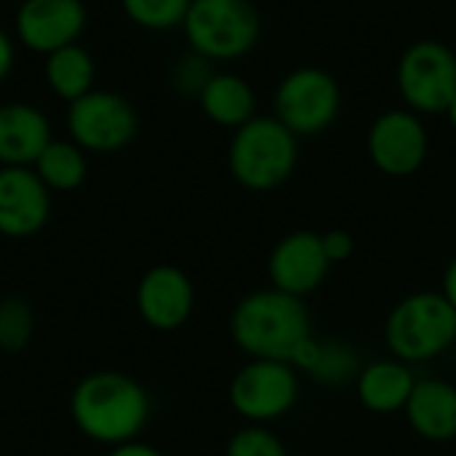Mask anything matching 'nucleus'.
Masks as SVG:
<instances>
[{
    "instance_id": "f257e3e1",
    "label": "nucleus",
    "mask_w": 456,
    "mask_h": 456,
    "mask_svg": "<svg viewBox=\"0 0 456 456\" xmlns=\"http://www.w3.org/2000/svg\"><path fill=\"white\" fill-rule=\"evenodd\" d=\"M147 390L123 371H91L69 395V417L75 428L94 444L120 446L136 441L150 422Z\"/></svg>"
},
{
    "instance_id": "f03ea898",
    "label": "nucleus",
    "mask_w": 456,
    "mask_h": 456,
    "mask_svg": "<svg viewBox=\"0 0 456 456\" xmlns=\"http://www.w3.org/2000/svg\"><path fill=\"white\" fill-rule=\"evenodd\" d=\"M310 334L305 302L273 286L246 294L230 315V337L248 358L289 363L291 350Z\"/></svg>"
},
{
    "instance_id": "7ed1b4c3",
    "label": "nucleus",
    "mask_w": 456,
    "mask_h": 456,
    "mask_svg": "<svg viewBox=\"0 0 456 456\" xmlns=\"http://www.w3.org/2000/svg\"><path fill=\"white\" fill-rule=\"evenodd\" d=\"M299 160V136L275 115H256L235 128L227 150L232 179L251 192H270L286 184Z\"/></svg>"
},
{
    "instance_id": "20e7f679",
    "label": "nucleus",
    "mask_w": 456,
    "mask_h": 456,
    "mask_svg": "<svg viewBox=\"0 0 456 456\" xmlns=\"http://www.w3.org/2000/svg\"><path fill=\"white\" fill-rule=\"evenodd\" d=\"M385 345L409 366L436 361L456 345V310L441 291H414L390 310Z\"/></svg>"
},
{
    "instance_id": "39448f33",
    "label": "nucleus",
    "mask_w": 456,
    "mask_h": 456,
    "mask_svg": "<svg viewBox=\"0 0 456 456\" xmlns=\"http://www.w3.org/2000/svg\"><path fill=\"white\" fill-rule=\"evenodd\" d=\"M182 29L198 56L230 61L259 43L262 16L251 0H192Z\"/></svg>"
},
{
    "instance_id": "423d86ee",
    "label": "nucleus",
    "mask_w": 456,
    "mask_h": 456,
    "mask_svg": "<svg viewBox=\"0 0 456 456\" xmlns=\"http://www.w3.org/2000/svg\"><path fill=\"white\" fill-rule=\"evenodd\" d=\"M227 398L246 425L278 422L299 401V371L286 361L248 358V363L235 371Z\"/></svg>"
},
{
    "instance_id": "0eeeda50",
    "label": "nucleus",
    "mask_w": 456,
    "mask_h": 456,
    "mask_svg": "<svg viewBox=\"0 0 456 456\" xmlns=\"http://www.w3.org/2000/svg\"><path fill=\"white\" fill-rule=\"evenodd\" d=\"M275 118L297 136L329 131L342 110V91L331 72L321 67H297L275 88Z\"/></svg>"
},
{
    "instance_id": "6e6552de",
    "label": "nucleus",
    "mask_w": 456,
    "mask_h": 456,
    "mask_svg": "<svg viewBox=\"0 0 456 456\" xmlns=\"http://www.w3.org/2000/svg\"><path fill=\"white\" fill-rule=\"evenodd\" d=\"M395 80L406 110L444 115L456 96V53L441 40H417L403 51Z\"/></svg>"
},
{
    "instance_id": "1a4fd4ad",
    "label": "nucleus",
    "mask_w": 456,
    "mask_h": 456,
    "mask_svg": "<svg viewBox=\"0 0 456 456\" xmlns=\"http://www.w3.org/2000/svg\"><path fill=\"white\" fill-rule=\"evenodd\" d=\"M67 131L80 150L110 155L126 150L134 142L139 131V115L123 94L94 88L86 96L69 102Z\"/></svg>"
},
{
    "instance_id": "9d476101",
    "label": "nucleus",
    "mask_w": 456,
    "mask_h": 456,
    "mask_svg": "<svg viewBox=\"0 0 456 456\" xmlns=\"http://www.w3.org/2000/svg\"><path fill=\"white\" fill-rule=\"evenodd\" d=\"M366 150L371 163L382 174L393 179L411 176L428 160V128L422 118L411 110H387L371 123Z\"/></svg>"
},
{
    "instance_id": "9b49d317",
    "label": "nucleus",
    "mask_w": 456,
    "mask_h": 456,
    "mask_svg": "<svg viewBox=\"0 0 456 456\" xmlns=\"http://www.w3.org/2000/svg\"><path fill=\"white\" fill-rule=\"evenodd\" d=\"M88 21L83 0H21L13 16L16 40L35 53H53L77 43Z\"/></svg>"
},
{
    "instance_id": "f8f14e48",
    "label": "nucleus",
    "mask_w": 456,
    "mask_h": 456,
    "mask_svg": "<svg viewBox=\"0 0 456 456\" xmlns=\"http://www.w3.org/2000/svg\"><path fill=\"white\" fill-rule=\"evenodd\" d=\"M331 270V262L323 251V240L313 230L289 232L275 243L267 259L270 286L305 299L307 294L318 291Z\"/></svg>"
},
{
    "instance_id": "ddd939ff",
    "label": "nucleus",
    "mask_w": 456,
    "mask_h": 456,
    "mask_svg": "<svg viewBox=\"0 0 456 456\" xmlns=\"http://www.w3.org/2000/svg\"><path fill=\"white\" fill-rule=\"evenodd\" d=\"M195 310V286L174 265L150 267L136 283V313L155 331L182 329Z\"/></svg>"
},
{
    "instance_id": "4468645a",
    "label": "nucleus",
    "mask_w": 456,
    "mask_h": 456,
    "mask_svg": "<svg viewBox=\"0 0 456 456\" xmlns=\"http://www.w3.org/2000/svg\"><path fill=\"white\" fill-rule=\"evenodd\" d=\"M51 216V190L32 166H0V235L32 238Z\"/></svg>"
},
{
    "instance_id": "2eb2a0df",
    "label": "nucleus",
    "mask_w": 456,
    "mask_h": 456,
    "mask_svg": "<svg viewBox=\"0 0 456 456\" xmlns=\"http://www.w3.org/2000/svg\"><path fill=\"white\" fill-rule=\"evenodd\" d=\"M403 417L414 436L428 444L456 441V385L446 379H417Z\"/></svg>"
},
{
    "instance_id": "dca6fc26",
    "label": "nucleus",
    "mask_w": 456,
    "mask_h": 456,
    "mask_svg": "<svg viewBox=\"0 0 456 456\" xmlns=\"http://www.w3.org/2000/svg\"><path fill=\"white\" fill-rule=\"evenodd\" d=\"M53 139L51 120L27 102L0 104V166H35Z\"/></svg>"
},
{
    "instance_id": "f3484780",
    "label": "nucleus",
    "mask_w": 456,
    "mask_h": 456,
    "mask_svg": "<svg viewBox=\"0 0 456 456\" xmlns=\"http://www.w3.org/2000/svg\"><path fill=\"white\" fill-rule=\"evenodd\" d=\"M417 385L409 363L398 358H382L361 366L355 377V395L361 406L371 414H395L406 409V401Z\"/></svg>"
},
{
    "instance_id": "a211bd4d",
    "label": "nucleus",
    "mask_w": 456,
    "mask_h": 456,
    "mask_svg": "<svg viewBox=\"0 0 456 456\" xmlns=\"http://www.w3.org/2000/svg\"><path fill=\"white\" fill-rule=\"evenodd\" d=\"M203 115L222 128H240L256 118V94L251 83L235 72H214L198 94Z\"/></svg>"
},
{
    "instance_id": "6ab92c4d",
    "label": "nucleus",
    "mask_w": 456,
    "mask_h": 456,
    "mask_svg": "<svg viewBox=\"0 0 456 456\" xmlns=\"http://www.w3.org/2000/svg\"><path fill=\"white\" fill-rule=\"evenodd\" d=\"M43 75H45V83L53 91V96H59L69 104V102L86 96L88 91H94L96 64H94V56L80 43H72V45H64L45 56Z\"/></svg>"
},
{
    "instance_id": "aec40b11",
    "label": "nucleus",
    "mask_w": 456,
    "mask_h": 456,
    "mask_svg": "<svg viewBox=\"0 0 456 456\" xmlns=\"http://www.w3.org/2000/svg\"><path fill=\"white\" fill-rule=\"evenodd\" d=\"M32 168L51 192H72L88 176V158L72 139H51Z\"/></svg>"
},
{
    "instance_id": "412c9836",
    "label": "nucleus",
    "mask_w": 456,
    "mask_h": 456,
    "mask_svg": "<svg viewBox=\"0 0 456 456\" xmlns=\"http://www.w3.org/2000/svg\"><path fill=\"white\" fill-rule=\"evenodd\" d=\"M358 371H361L358 353L339 339H329V342H321L318 361L307 377H313L318 385H326V387H342V385L355 382Z\"/></svg>"
},
{
    "instance_id": "4be33fe9",
    "label": "nucleus",
    "mask_w": 456,
    "mask_h": 456,
    "mask_svg": "<svg viewBox=\"0 0 456 456\" xmlns=\"http://www.w3.org/2000/svg\"><path fill=\"white\" fill-rule=\"evenodd\" d=\"M192 0H120L126 16L142 27V29H152V32H166V29H176L184 24V16L190 11Z\"/></svg>"
},
{
    "instance_id": "5701e85b",
    "label": "nucleus",
    "mask_w": 456,
    "mask_h": 456,
    "mask_svg": "<svg viewBox=\"0 0 456 456\" xmlns=\"http://www.w3.org/2000/svg\"><path fill=\"white\" fill-rule=\"evenodd\" d=\"M35 329V313L27 299L21 297H3L0 299V350L8 355L21 353Z\"/></svg>"
},
{
    "instance_id": "b1692460",
    "label": "nucleus",
    "mask_w": 456,
    "mask_h": 456,
    "mask_svg": "<svg viewBox=\"0 0 456 456\" xmlns=\"http://www.w3.org/2000/svg\"><path fill=\"white\" fill-rule=\"evenodd\" d=\"M224 456H289V452L267 425H243L227 441Z\"/></svg>"
},
{
    "instance_id": "393cba45",
    "label": "nucleus",
    "mask_w": 456,
    "mask_h": 456,
    "mask_svg": "<svg viewBox=\"0 0 456 456\" xmlns=\"http://www.w3.org/2000/svg\"><path fill=\"white\" fill-rule=\"evenodd\" d=\"M208 64L211 61L198 56L195 51L182 56L176 61V67H174V86H176V91H182L187 96H198L203 91V86L208 83V77L214 75Z\"/></svg>"
},
{
    "instance_id": "a878e982",
    "label": "nucleus",
    "mask_w": 456,
    "mask_h": 456,
    "mask_svg": "<svg viewBox=\"0 0 456 456\" xmlns=\"http://www.w3.org/2000/svg\"><path fill=\"white\" fill-rule=\"evenodd\" d=\"M321 240H323V251H326L331 265L347 262L355 251V240L347 230H329L321 235Z\"/></svg>"
},
{
    "instance_id": "bb28decb",
    "label": "nucleus",
    "mask_w": 456,
    "mask_h": 456,
    "mask_svg": "<svg viewBox=\"0 0 456 456\" xmlns=\"http://www.w3.org/2000/svg\"><path fill=\"white\" fill-rule=\"evenodd\" d=\"M318 353H321V339H315V337L310 334V337H305V339L291 350V355H289V366H294L297 371L310 374V369H313V366H315V361H318Z\"/></svg>"
},
{
    "instance_id": "cd10ccee",
    "label": "nucleus",
    "mask_w": 456,
    "mask_h": 456,
    "mask_svg": "<svg viewBox=\"0 0 456 456\" xmlns=\"http://www.w3.org/2000/svg\"><path fill=\"white\" fill-rule=\"evenodd\" d=\"M13 59H16L13 37L0 27V83L11 75V69H13Z\"/></svg>"
},
{
    "instance_id": "c85d7f7f",
    "label": "nucleus",
    "mask_w": 456,
    "mask_h": 456,
    "mask_svg": "<svg viewBox=\"0 0 456 456\" xmlns=\"http://www.w3.org/2000/svg\"><path fill=\"white\" fill-rule=\"evenodd\" d=\"M107 456H166L163 452H158L155 446L144 444V441H128V444H120V446H112Z\"/></svg>"
},
{
    "instance_id": "c756f323",
    "label": "nucleus",
    "mask_w": 456,
    "mask_h": 456,
    "mask_svg": "<svg viewBox=\"0 0 456 456\" xmlns=\"http://www.w3.org/2000/svg\"><path fill=\"white\" fill-rule=\"evenodd\" d=\"M441 294L449 299V305L456 310V256L446 265L444 270V283H441Z\"/></svg>"
},
{
    "instance_id": "7c9ffc66",
    "label": "nucleus",
    "mask_w": 456,
    "mask_h": 456,
    "mask_svg": "<svg viewBox=\"0 0 456 456\" xmlns=\"http://www.w3.org/2000/svg\"><path fill=\"white\" fill-rule=\"evenodd\" d=\"M444 115L449 118V123H452V128H454V131H456V96H454V99H452V104H449V110H446Z\"/></svg>"
},
{
    "instance_id": "2f4dec72",
    "label": "nucleus",
    "mask_w": 456,
    "mask_h": 456,
    "mask_svg": "<svg viewBox=\"0 0 456 456\" xmlns=\"http://www.w3.org/2000/svg\"><path fill=\"white\" fill-rule=\"evenodd\" d=\"M289 456H313V454H289Z\"/></svg>"
}]
</instances>
